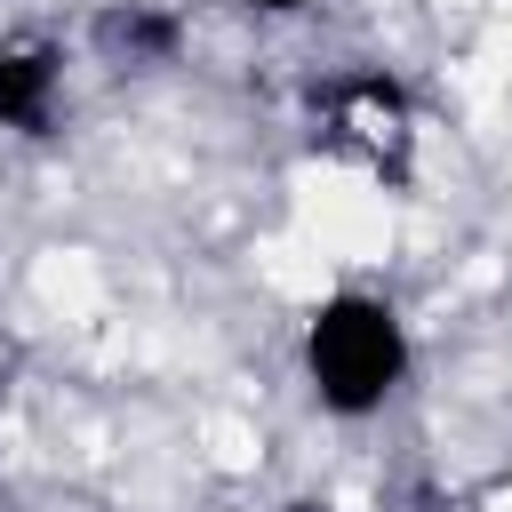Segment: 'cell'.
Wrapping results in <instances>:
<instances>
[{
    "label": "cell",
    "instance_id": "obj_7",
    "mask_svg": "<svg viewBox=\"0 0 512 512\" xmlns=\"http://www.w3.org/2000/svg\"><path fill=\"white\" fill-rule=\"evenodd\" d=\"M248 8H264V16H288V8H304V0H248Z\"/></svg>",
    "mask_w": 512,
    "mask_h": 512
},
{
    "label": "cell",
    "instance_id": "obj_8",
    "mask_svg": "<svg viewBox=\"0 0 512 512\" xmlns=\"http://www.w3.org/2000/svg\"><path fill=\"white\" fill-rule=\"evenodd\" d=\"M488 512H512V480H504V488H496V504H488Z\"/></svg>",
    "mask_w": 512,
    "mask_h": 512
},
{
    "label": "cell",
    "instance_id": "obj_6",
    "mask_svg": "<svg viewBox=\"0 0 512 512\" xmlns=\"http://www.w3.org/2000/svg\"><path fill=\"white\" fill-rule=\"evenodd\" d=\"M208 456H216L224 472H248V464L264 456V440H256L240 416H216V424H208Z\"/></svg>",
    "mask_w": 512,
    "mask_h": 512
},
{
    "label": "cell",
    "instance_id": "obj_5",
    "mask_svg": "<svg viewBox=\"0 0 512 512\" xmlns=\"http://www.w3.org/2000/svg\"><path fill=\"white\" fill-rule=\"evenodd\" d=\"M264 280L288 288V296H328V256L312 240H272L264 248Z\"/></svg>",
    "mask_w": 512,
    "mask_h": 512
},
{
    "label": "cell",
    "instance_id": "obj_1",
    "mask_svg": "<svg viewBox=\"0 0 512 512\" xmlns=\"http://www.w3.org/2000/svg\"><path fill=\"white\" fill-rule=\"evenodd\" d=\"M304 360H312V392H320L336 416H368V408H384V392L400 384L408 336H400V320H392L376 296H328V304L312 312Z\"/></svg>",
    "mask_w": 512,
    "mask_h": 512
},
{
    "label": "cell",
    "instance_id": "obj_2",
    "mask_svg": "<svg viewBox=\"0 0 512 512\" xmlns=\"http://www.w3.org/2000/svg\"><path fill=\"white\" fill-rule=\"evenodd\" d=\"M304 216H312V248L320 256H352V264H376L384 248H392V208H384V192H368V184H352V176H320V192L304 200Z\"/></svg>",
    "mask_w": 512,
    "mask_h": 512
},
{
    "label": "cell",
    "instance_id": "obj_3",
    "mask_svg": "<svg viewBox=\"0 0 512 512\" xmlns=\"http://www.w3.org/2000/svg\"><path fill=\"white\" fill-rule=\"evenodd\" d=\"M32 288H40V304L64 312V320H88L96 296H104V280H96V264H88L80 248H48V256L32 264Z\"/></svg>",
    "mask_w": 512,
    "mask_h": 512
},
{
    "label": "cell",
    "instance_id": "obj_4",
    "mask_svg": "<svg viewBox=\"0 0 512 512\" xmlns=\"http://www.w3.org/2000/svg\"><path fill=\"white\" fill-rule=\"evenodd\" d=\"M48 88H56L48 56H0V120L8 128H32L48 112Z\"/></svg>",
    "mask_w": 512,
    "mask_h": 512
}]
</instances>
